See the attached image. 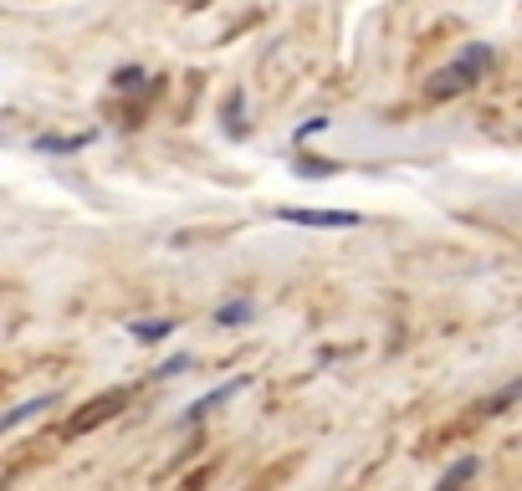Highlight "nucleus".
Segmentation results:
<instances>
[{
  "label": "nucleus",
  "mask_w": 522,
  "mask_h": 491,
  "mask_svg": "<svg viewBox=\"0 0 522 491\" xmlns=\"http://www.w3.org/2000/svg\"><path fill=\"white\" fill-rule=\"evenodd\" d=\"M272 215L287 220V226H313V231H354L359 226L354 210H292V205H282Z\"/></svg>",
  "instance_id": "obj_2"
},
{
  "label": "nucleus",
  "mask_w": 522,
  "mask_h": 491,
  "mask_svg": "<svg viewBox=\"0 0 522 491\" xmlns=\"http://www.w3.org/2000/svg\"><path fill=\"white\" fill-rule=\"evenodd\" d=\"M82 144H93V133H77V139H36V149H57V154L82 149Z\"/></svg>",
  "instance_id": "obj_11"
},
{
  "label": "nucleus",
  "mask_w": 522,
  "mask_h": 491,
  "mask_svg": "<svg viewBox=\"0 0 522 491\" xmlns=\"http://www.w3.org/2000/svg\"><path fill=\"white\" fill-rule=\"evenodd\" d=\"M471 476H476V456H461L456 466L441 471V491H451V486H461V481H471Z\"/></svg>",
  "instance_id": "obj_7"
},
{
  "label": "nucleus",
  "mask_w": 522,
  "mask_h": 491,
  "mask_svg": "<svg viewBox=\"0 0 522 491\" xmlns=\"http://www.w3.org/2000/svg\"><path fill=\"white\" fill-rule=\"evenodd\" d=\"M338 164L333 159H302V174H308V180H318V174H333Z\"/></svg>",
  "instance_id": "obj_12"
},
{
  "label": "nucleus",
  "mask_w": 522,
  "mask_h": 491,
  "mask_svg": "<svg viewBox=\"0 0 522 491\" xmlns=\"http://www.w3.org/2000/svg\"><path fill=\"white\" fill-rule=\"evenodd\" d=\"M487 67H492V47H482V41H476V47H466L441 77L430 82V98H456V93H466V87L482 77Z\"/></svg>",
  "instance_id": "obj_1"
},
{
  "label": "nucleus",
  "mask_w": 522,
  "mask_h": 491,
  "mask_svg": "<svg viewBox=\"0 0 522 491\" xmlns=\"http://www.w3.org/2000/svg\"><path fill=\"white\" fill-rule=\"evenodd\" d=\"M47 405H52V394H41V399H31V405H21V410H11L6 420H0V430H6V435H11V430H16L21 420H31V415H41V410H47Z\"/></svg>",
  "instance_id": "obj_8"
},
{
  "label": "nucleus",
  "mask_w": 522,
  "mask_h": 491,
  "mask_svg": "<svg viewBox=\"0 0 522 491\" xmlns=\"http://www.w3.org/2000/svg\"><path fill=\"white\" fill-rule=\"evenodd\" d=\"M118 405H128V389H113V394L93 399V405H87V415H72V420H67V435H82V430H93V425H98V420H108Z\"/></svg>",
  "instance_id": "obj_4"
},
{
  "label": "nucleus",
  "mask_w": 522,
  "mask_h": 491,
  "mask_svg": "<svg viewBox=\"0 0 522 491\" xmlns=\"http://www.w3.org/2000/svg\"><path fill=\"white\" fill-rule=\"evenodd\" d=\"M241 93H226V103H221V123H226V133L231 139H241Z\"/></svg>",
  "instance_id": "obj_9"
},
{
  "label": "nucleus",
  "mask_w": 522,
  "mask_h": 491,
  "mask_svg": "<svg viewBox=\"0 0 522 491\" xmlns=\"http://www.w3.org/2000/svg\"><path fill=\"white\" fill-rule=\"evenodd\" d=\"M246 384H251V374H236V379H226V384H215L210 394H200V399H195V405L185 410V425H195V420H205V415H210L215 405H226V399H231V394H241Z\"/></svg>",
  "instance_id": "obj_3"
},
{
  "label": "nucleus",
  "mask_w": 522,
  "mask_h": 491,
  "mask_svg": "<svg viewBox=\"0 0 522 491\" xmlns=\"http://www.w3.org/2000/svg\"><path fill=\"white\" fill-rule=\"evenodd\" d=\"M113 87H118V93H139V87H144V67H118Z\"/></svg>",
  "instance_id": "obj_10"
},
{
  "label": "nucleus",
  "mask_w": 522,
  "mask_h": 491,
  "mask_svg": "<svg viewBox=\"0 0 522 491\" xmlns=\"http://www.w3.org/2000/svg\"><path fill=\"white\" fill-rule=\"evenodd\" d=\"M251 302L246 297H236V302H226V307H215V328H241V323H251Z\"/></svg>",
  "instance_id": "obj_6"
},
{
  "label": "nucleus",
  "mask_w": 522,
  "mask_h": 491,
  "mask_svg": "<svg viewBox=\"0 0 522 491\" xmlns=\"http://www.w3.org/2000/svg\"><path fill=\"white\" fill-rule=\"evenodd\" d=\"M190 369V359L185 353H174V359H164V369H154V374H185Z\"/></svg>",
  "instance_id": "obj_14"
},
{
  "label": "nucleus",
  "mask_w": 522,
  "mask_h": 491,
  "mask_svg": "<svg viewBox=\"0 0 522 491\" xmlns=\"http://www.w3.org/2000/svg\"><path fill=\"white\" fill-rule=\"evenodd\" d=\"M174 328H180V323H174V318H144V323H134V328H128V333H134L139 343H164Z\"/></svg>",
  "instance_id": "obj_5"
},
{
  "label": "nucleus",
  "mask_w": 522,
  "mask_h": 491,
  "mask_svg": "<svg viewBox=\"0 0 522 491\" xmlns=\"http://www.w3.org/2000/svg\"><path fill=\"white\" fill-rule=\"evenodd\" d=\"M323 128H328V118H308V123L297 128V144H302V139H313V133H323Z\"/></svg>",
  "instance_id": "obj_13"
}]
</instances>
